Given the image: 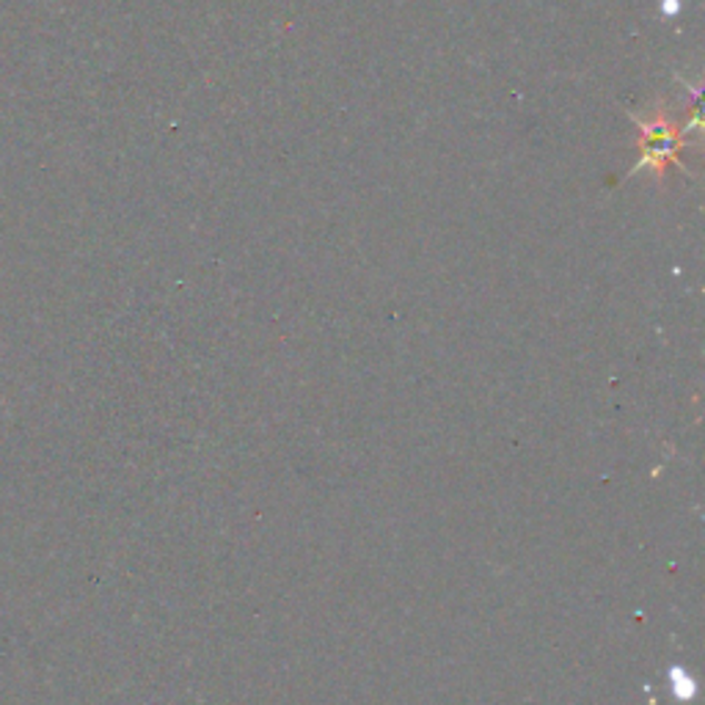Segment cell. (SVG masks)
I'll list each match as a JSON object with an SVG mask.
<instances>
[{
    "label": "cell",
    "instance_id": "cell-1",
    "mask_svg": "<svg viewBox=\"0 0 705 705\" xmlns=\"http://www.w3.org/2000/svg\"><path fill=\"white\" fill-rule=\"evenodd\" d=\"M639 127H643V132H645L643 160H639V169H656L658 175H662L664 163L673 158L675 147H678V143H675V132H673V127H669L667 113H664L662 108H656L653 119H643L639 121Z\"/></svg>",
    "mask_w": 705,
    "mask_h": 705
}]
</instances>
